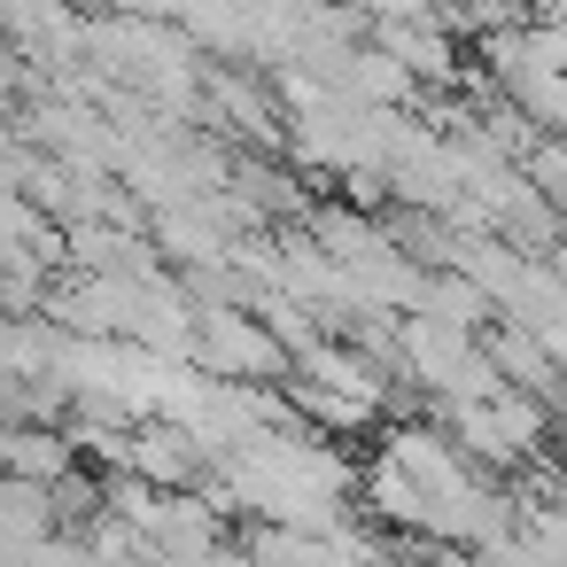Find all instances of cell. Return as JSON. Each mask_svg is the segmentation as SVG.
Returning <instances> with one entry per match:
<instances>
[{
	"mask_svg": "<svg viewBox=\"0 0 567 567\" xmlns=\"http://www.w3.org/2000/svg\"><path fill=\"white\" fill-rule=\"evenodd\" d=\"M71 466V451L48 435V427H9L0 435V474H32V482H48V474H63Z\"/></svg>",
	"mask_w": 567,
	"mask_h": 567,
	"instance_id": "cell-1",
	"label": "cell"
}]
</instances>
